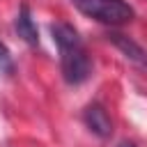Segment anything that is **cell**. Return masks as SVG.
I'll return each mask as SVG.
<instances>
[{
    "mask_svg": "<svg viewBox=\"0 0 147 147\" xmlns=\"http://www.w3.org/2000/svg\"><path fill=\"white\" fill-rule=\"evenodd\" d=\"M16 71V64H14V57H11V53H9V48L0 41V74H5V76H11Z\"/></svg>",
    "mask_w": 147,
    "mask_h": 147,
    "instance_id": "cell-6",
    "label": "cell"
},
{
    "mask_svg": "<svg viewBox=\"0 0 147 147\" xmlns=\"http://www.w3.org/2000/svg\"><path fill=\"white\" fill-rule=\"evenodd\" d=\"M51 34H53V41H55L57 53H60L62 78L69 85H83L92 76V57H90L80 34L76 32L74 25H69L64 21L53 23Z\"/></svg>",
    "mask_w": 147,
    "mask_h": 147,
    "instance_id": "cell-1",
    "label": "cell"
},
{
    "mask_svg": "<svg viewBox=\"0 0 147 147\" xmlns=\"http://www.w3.org/2000/svg\"><path fill=\"white\" fill-rule=\"evenodd\" d=\"M108 41H110L131 64H136L138 69H145V71H147V51H145L136 39H131L129 34H122V32L110 30V32H108Z\"/></svg>",
    "mask_w": 147,
    "mask_h": 147,
    "instance_id": "cell-3",
    "label": "cell"
},
{
    "mask_svg": "<svg viewBox=\"0 0 147 147\" xmlns=\"http://www.w3.org/2000/svg\"><path fill=\"white\" fill-rule=\"evenodd\" d=\"M71 5L87 18L103 25H124L136 16L126 0H71Z\"/></svg>",
    "mask_w": 147,
    "mask_h": 147,
    "instance_id": "cell-2",
    "label": "cell"
},
{
    "mask_svg": "<svg viewBox=\"0 0 147 147\" xmlns=\"http://www.w3.org/2000/svg\"><path fill=\"white\" fill-rule=\"evenodd\" d=\"M83 122H85V126H87L96 138H101V140H106V138L113 136V119H110L108 110H106L101 103H96V101L85 106V110H83Z\"/></svg>",
    "mask_w": 147,
    "mask_h": 147,
    "instance_id": "cell-4",
    "label": "cell"
},
{
    "mask_svg": "<svg viewBox=\"0 0 147 147\" xmlns=\"http://www.w3.org/2000/svg\"><path fill=\"white\" fill-rule=\"evenodd\" d=\"M14 30L28 46H39V30H37V25L32 21V11H30L28 2L21 5V9H18V14L14 18Z\"/></svg>",
    "mask_w": 147,
    "mask_h": 147,
    "instance_id": "cell-5",
    "label": "cell"
},
{
    "mask_svg": "<svg viewBox=\"0 0 147 147\" xmlns=\"http://www.w3.org/2000/svg\"><path fill=\"white\" fill-rule=\"evenodd\" d=\"M119 147H136V145H133V142H126V140H124V142H119Z\"/></svg>",
    "mask_w": 147,
    "mask_h": 147,
    "instance_id": "cell-7",
    "label": "cell"
}]
</instances>
